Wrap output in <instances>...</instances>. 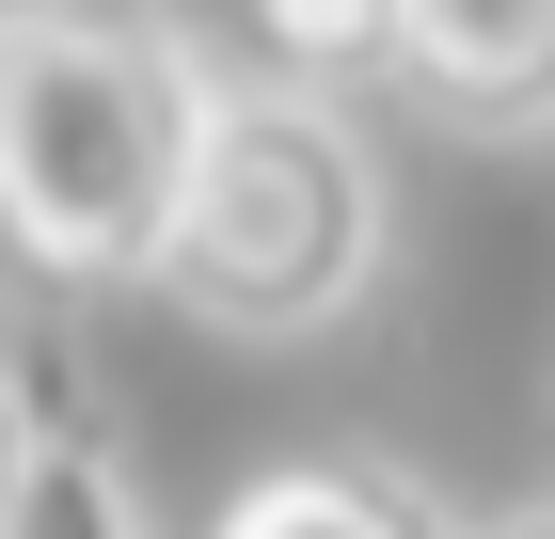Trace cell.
Listing matches in <instances>:
<instances>
[{
	"mask_svg": "<svg viewBox=\"0 0 555 539\" xmlns=\"http://www.w3.org/2000/svg\"><path fill=\"white\" fill-rule=\"evenodd\" d=\"M207 95L143 0H0V254L48 286H159Z\"/></svg>",
	"mask_w": 555,
	"mask_h": 539,
	"instance_id": "obj_1",
	"label": "cell"
},
{
	"mask_svg": "<svg viewBox=\"0 0 555 539\" xmlns=\"http://www.w3.org/2000/svg\"><path fill=\"white\" fill-rule=\"evenodd\" d=\"M382 239H397V207H382L349 95L222 80L191 191H175V239H159V301L191 333H238V349H301L382 286Z\"/></svg>",
	"mask_w": 555,
	"mask_h": 539,
	"instance_id": "obj_2",
	"label": "cell"
},
{
	"mask_svg": "<svg viewBox=\"0 0 555 539\" xmlns=\"http://www.w3.org/2000/svg\"><path fill=\"white\" fill-rule=\"evenodd\" d=\"M397 95L461 143H555V0H397Z\"/></svg>",
	"mask_w": 555,
	"mask_h": 539,
	"instance_id": "obj_3",
	"label": "cell"
},
{
	"mask_svg": "<svg viewBox=\"0 0 555 539\" xmlns=\"http://www.w3.org/2000/svg\"><path fill=\"white\" fill-rule=\"evenodd\" d=\"M207 539H476V524H444V492H428V476H397V460L318 445V460L238 476V492L207 508Z\"/></svg>",
	"mask_w": 555,
	"mask_h": 539,
	"instance_id": "obj_4",
	"label": "cell"
},
{
	"mask_svg": "<svg viewBox=\"0 0 555 539\" xmlns=\"http://www.w3.org/2000/svg\"><path fill=\"white\" fill-rule=\"evenodd\" d=\"M238 48H255V80L349 95V80H397V0H238Z\"/></svg>",
	"mask_w": 555,
	"mask_h": 539,
	"instance_id": "obj_5",
	"label": "cell"
},
{
	"mask_svg": "<svg viewBox=\"0 0 555 539\" xmlns=\"http://www.w3.org/2000/svg\"><path fill=\"white\" fill-rule=\"evenodd\" d=\"M0 539H143L128 460L95 445L80 413H48V445H33V476H16V508H0Z\"/></svg>",
	"mask_w": 555,
	"mask_h": 539,
	"instance_id": "obj_6",
	"label": "cell"
},
{
	"mask_svg": "<svg viewBox=\"0 0 555 539\" xmlns=\"http://www.w3.org/2000/svg\"><path fill=\"white\" fill-rule=\"evenodd\" d=\"M48 413H64V397H48V381L16 365V349H0V508H16V476H33V445H48Z\"/></svg>",
	"mask_w": 555,
	"mask_h": 539,
	"instance_id": "obj_7",
	"label": "cell"
},
{
	"mask_svg": "<svg viewBox=\"0 0 555 539\" xmlns=\"http://www.w3.org/2000/svg\"><path fill=\"white\" fill-rule=\"evenodd\" d=\"M476 539H555V492H540V508H492Z\"/></svg>",
	"mask_w": 555,
	"mask_h": 539,
	"instance_id": "obj_8",
	"label": "cell"
}]
</instances>
